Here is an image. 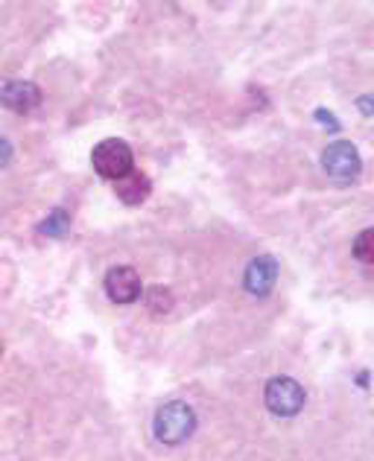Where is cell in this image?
<instances>
[{"instance_id": "1", "label": "cell", "mask_w": 374, "mask_h": 461, "mask_svg": "<svg viewBox=\"0 0 374 461\" xmlns=\"http://www.w3.org/2000/svg\"><path fill=\"white\" fill-rule=\"evenodd\" d=\"M155 438L161 444H182L187 441L193 429H196V415H193V409L182 400H173V403H167L159 409V415H155Z\"/></svg>"}, {"instance_id": "13", "label": "cell", "mask_w": 374, "mask_h": 461, "mask_svg": "<svg viewBox=\"0 0 374 461\" xmlns=\"http://www.w3.org/2000/svg\"><path fill=\"white\" fill-rule=\"evenodd\" d=\"M316 120H319V123H328L331 129H340V123H336L333 114L328 112V108H319V112H316Z\"/></svg>"}, {"instance_id": "4", "label": "cell", "mask_w": 374, "mask_h": 461, "mask_svg": "<svg viewBox=\"0 0 374 461\" xmlns=\"http://www.w3.org/2000/svg\"><path fill=\"white\" fill-rule=\"evenodd\" d=\"M91 164L103 178H123L126 173H132V149L126 140L108 138L103 143H96L91 152Z\"/></svg>"}, {"instance_id": "11", "label": "cell", "mask_w": 374, "mask_h": 461, "mask_svg": "<svg viewBox=\"0 0 374 461\" xmlns=\"http://www.w3.org/2000/svg\"><path fill=\"white\" fill-rule=\"evenodd\" d=\"M371 242H374L371 228H366L363 234L357 237V242H354V258H357L360 263H366V266L374 263V249H371Z\"/></svg>"}, {"instance_id": "7", "label": "cell", "mask_w": 374, "mask_h": 461, "mask_svg": "<svg viewBox=\"0 0 374 461\" xmlns=\"http://www.w3.org/2000/svg\"><path fill=\"white\" fill-rule=\"evenodd\" d=\"M39 103H41V91L35 82L18 79V82H6L4 88H0V105L9 108V112H15V114H27Z\"/></svg>"}, {"instance_id": "14", "label": "cell", "mask_w": 374, "mask_h": 461, "mask_svg": "<svg viewBox=\"0 0 374 461\" xmlns=\"http://www.w3.org/2000/svg\"><path fill=\"white\" fill-rule=\"evenodd\" d=\"M360 108H363V114H371V100H369V96L360 100Z\"/></svg>"}, {"instance_id": "10", "label": "cell", "mask_w": 374, "mask_h": 461, "mask_svg": "<svg viewBox=\"0 0 374 461\" xmlns=\"http://www.w3.org/2000/svg\"><path fill=\"white\" fill-rule=\"evenodd\" d=\"M143 301H147V307H150L155 315H164V312H170V310H173V295H170V289H164V286H152Z\"/></svg>"}, {"instance_id": "2", "label": "cell", "mask_w": 374, "mask_h": 461, "mask_svg": "<svg viewBox=\"0 0 374 461\" xmlns=\"http://www.w3.org/2000/svg\"><path fill=\"white\" fill-rule=\"evenodd\" d=\"M322 169L336 181V185H351V181L363 173V161H360V152L354 143L336 140L322 152Z\"/></svg>"}, {"instance_id": "6", "label": "cell", "mask_w": 374, "mask_h": 461, "mask_svg": "<svg viewBox=\"0 0 374 461\" xmlns=\"http://www.w3.org/2000/svg\"><path fill=\"white\" fill-rule=\"evenodd\" d=\"M105 293L114 304H132L135 298H141V275L132 266H114L105 275Z\"/></svg>"}, {"instance_id": "3", "label": "cell", "mask_w": 374, "mask_h": 461, "mask_svg": "<svg viewBox=\"0 0 374 461\" xmlns=\"http://www.w3.org/2000/svg\"><path fill=\"white\" fill-rule=\"evenodd\" d=\"M263 400H267V409L272 415L281 418H293L298 415L307 403V394L293 377H272L267 383V392H263Z\"/></svg>"}, {"instance_id": "8", "label": "cell", "mask_w": 374, "mask_h": 461, "mask_svg": "<svg viewBox=\"0 0 374 461\" xmlns=\"http://www.w3.org/2000/svg\"><path fill=\"white\" fill-rule=\"evenodd\" d=\"M150 190H152V185L143 173H126L123 178L114 181V193L123 204H141L150 196Z\"/></svg>"}, {"instance_id": "12", "label": "cell", "mask_w": 374, "mask_h": 461, "mask_svg": "<svg viewBox=\"0 0 374 461\" xmlns=\"http://www.w3.org/2000/svg\"><path fill=\"white\" fill-rule=\"evenodd\" d=\"M9 161H12V143L4 135H0V169H4Z\"/></svg>"}, {"instance_id": "9", "label": "cell", "mask_w": 374, "mask_h": 461, "mask_svg": "<svg viewBox=\"0 0 374 461\" xmlns=\"http://www.w3.org/2000/svg\"><path fill=\"white\" fill-rule=\"evenodd\" d=\"M68 228H70V216L59 208V211H53L50 216H47V220L39 225V230L44 237H65L68 234Z\"/></svg>"}, {"instance_id": "5", "label": "cell", "mask_w": 374, "mask_h": 461, "mask_svg": "<svg viewBox=\"0 0 374 461\" xmlns=\"http://www.w3.org/2000/svg\"><path fill=\"white\" fill-rule=\"evenodd\" d=\"M275 281H278V260L269 258V254H260V258H255L246 266L243 286H246V293H251L255 298L269 295Z\"/></svg>"}]
</instances>
